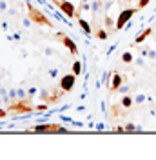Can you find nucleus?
I'll return each instance as SVG.
<instances>
[{
    "label": "nucleus",
    "instance_id": "nucleus-1",
    "mask_svg": "<svg viewBox=\"0 0 156 160\" xmlns=\"http://www.w3.org/2000/svg\"><path fill=\"white\" fill-rule=\"evenodd\" d=\"M6 108H7V111H15V113H18V115L35 111V106H33V98H31V97L13 100V102H9V104H6Z\"/></svg>",
    "mask_w": 156,
    "mask_h": 160
},
{
    "label": "nucleus",
    "instance_id": "nucleus-2",
    "mask_svg": "<svg viewBox=\"0 0 156 160\" xmlns=\"http://www.w3.org/2000/svg\"><path fill=\"white\" fill-rule=\"evenodd\" d=\"M26 6H27V17L33 20V24H37V26H46V28H53L51 20H49L42 11L37 9L31 2H26Z\"/></svg>",
    "mask_w": 156,
    "mask_h": 160
},
{
    "label": "nucleus",
    "instance_id": "nucleus-3",
    "mask_svg": "<svg viewBox=\"0 0 156 160\" xmlns=\"http://www.w3.org/2000/svg\"><path fill=\"white\" fill-rule=\"evenodd\" d=\"M27 129L37 131V133H67V129L64 126H58V124H37V126H31Z\"/></svg>",
    "mask_w": 156,
    "mask_h": 160
},
{
    "label": "nucleus",
    "instance_id": "nucleus-4",
    "mask_svg": "<svg viewBox=\"0 0 156 160\" xmlns=\"http://www.w3.org/2000/svg\"><path fill=\"white\" fill-rule=\"evenodd\" d=\"M55 38L58 40V42H62V46H66V48H67V51L73 55V57H78V46H76V42L71 38V37H67L66 33L58 31V33L55 35Z\"/></svg>",
    "mask_w": 156,
    "mask_h": 160
},
{
    "label": "nucleus",
    "instance_id": "nucleus-5",
    "mask_svg": "<svg viewBox=\"0 0 156 160\" xmlns=\"http://www.w3.org/2000/svg\"><path fill=\"white\" fill-rule=\"evenodd\" d=\"M136 11H138V8H127V9L120 11V15H118V18H116V31L124 29L127 22L136 15Z\"/></svg>",
    "mask_w": 156,
    "mask_h": 160
},
{
    "label": "nucleus",
    "instance_id": "nucleus-6",
    "mask_svg": "<svg viewBox=\"0 0 156 160\" xmlns=\"http://www.w3.org/2000/svg\"><path fill=\"white\" fill-rule=\"evenodd\" d=\"M51 2H53L67 18H76V9H75V6H73L71 2H67V0H51Z\"/></svg>",
    "mask_w": 156,
    "mask_h": 160
},
{
    "label": "nucleus",
    "instance_id": "nucleus-7",
    "mask_svg": "<svg viewBox=\"0 0 156 160\" xmlns=\"http://www.w3.org/2000/svg\"><path fill=\"white\" fill-rule=\"evenodd\" d=\"M75 82H76V75L75 73H69V75H64L58 82V88L62 93H71L73 88H75Z\"/></svg>",
    "mask_w": 156,
    "mask_h": 160
},
{
    "label": "nucleus",
    "instance_id": "nucleus-8",
    "mask_svg": "<svg viewBox=\"0 0 156 160\" xmlns=\"http://www.w3.org/2000/svg\"><path fill=\"white\" fill-rule=\"evenodd\" d=\"M91 13L96 18L100 15H105V2L104 0H93L91 2Z\"/></svg>",
    "mask_w": 156,
    "mask_h": 160
},
{
    "label": "nucleus",
    "instance_id": "nucleus-9",
    "mask_svg": "<svg viewBox=\"0 0 156 160\" xmlns=\"http://www.w3.org/2000/svg\"><path fill=\"white\" fill-rule=\"evenodd\" d=\"M122 86H124V78H122V75H120L118 71H115V73H113V82H111V86H109V91H111V93H116Z\"/></svg>",
    "mask_w": 156,
    "mask_h": 160
},
{
    "label": "nucleus",
    "instance_id": "nucleus-10",
    "mask_svg": "<svg viewBox=\"0 0 156 160\" xmlns=\"http://www.w3.org/2000/svg\"><path fill=\"white\" fill-rule=\"evenodd\" d=\"M76 20H78V26H80V29L84 31V33H85L87 37H91V35H93V29H91V24H89L87 20H84L82 17H80V15H76Z\"/></svg>",
    "mask_w": 156,
    "mask_h": 160
},
{
    "label": "nucleus",
    "instance_id": "nucleus-11",
    "mask_svg": "<svg viewBox=\"0 0 156 160\" xmlns=\"http://www.w3.org/2000/svg\"><path fill=\"white\" fill-rule=\"evenodd\" d=\"M124 109H131L133 108V104H134V98L131 97V95H124L122 98H120V102H118Z\"/></svg>",
    "mask_w": 156,
    "mask_h": 160
},
{
    "label": "nucleus",
    "instance_id": "nucleus-12",
    "mask_svg": "<svg viewBox=\"0 0 156 160\" xmlns=\"http://www.w3.org/2000/svg\"><path fill=\"white\" fill-rule=\"evenodd\" d=\"M153 35V28H147V29H144L140 35H138L136 38H134V44H142V42H145L149 37Z\"/></svg>",
    "mask_w": 156,
    "mask_h": 160
},
{
    "label": "nucleus",
    "instance_id": "nucleus-13",
    "mask_svg": "<svg viewBox=\"0 0 156 160\" xmlns=\"http://www.w3.org/2000/svg\"><path fill=\"white\" fill-rule=\"evenodd\" d=\"M104 24H105V29H107V33H116V24L113 22V18H111V17L104 15Z\"/></svg>",
    "mask_w": 156,
    "mask_h": 160
},
{
    "label": "nucleus",
    "instance_id": "nucleus-14",
    "mask_svg": "<svg viewBox=\"0 0 156 160\" xmlns=\"http://www.w3.org/2000/svg\"><path fill=\"white\" fill-rule=\"evenodd\" d=\"M71 73H75V75H82V60H75L73 62V66H71Z\"/></svg>",
    "mask_w": 156,
    "mask_h": 160
},
{
    "label": "nucleus",
    "instance_id": "nucleus-15",
    "mask_svg": "<svg viewBox=\"0 0 156 160\" xmlns=\"http://www.w3.org/2000/svg\"><path fill=\"white\" fill-rule=\"evenodd\" d=\"M38 98L49 104V100H51V91H49V89H40L38 91Z\"/></svg>",
    "mask_w": 156,
    "mask_h": 160
},
{
    "label": "nucleus",
    "instance_id": "nucleus-16",
    "mask_svg": "<svg viewBox=\"0 0 156 160\" xmlns=\"http://www.w3.org/2000/svg\"><path fill=\"white\" fill-rule=\"evenodd\" d=\"M95 35H96L98 40H107V35H109V33H107V29H104V28H98Z\"/></svg>",
    "mask_w": 156,
    "mask_h": 160
},
{
    "label": "nucleus",
    "instance_id": "nucleus-17",
    "mask_svg": "<svg viewBox=\"0 0 156 160\" xmlns=\"http://www.w3.org/2000/svg\"><path fill=\"white\" fill-rule=\"evenodd\" d=\"M133 53H131V51H124V53H122V62H124V64H131V62H133Z\"/></svg>",
    "mask_w": 156,
    "mask_h": 160
},
{
    "label": "nucleus",
    "instance_id": "nucleus-18",
    "mask_svg": "<svg viewBox=\"0 0 156 160\" xmlns=\"http://www.w3.org/2000/svg\"><path fill=\"white\" fill-rule=\"evenodd\" d=\"M140 129H142L140 126H136V124H131V122L124 126V131H125V133H133V131H140Z\"/></svg>",
    "mask_w": 156,
    "mask_h": 160
},
{
    "label": "nucleus",
    "instance_id": "nucleus-19",
    "mask_svg": "<svg viewBox=\"0 0 156 160\" xmlns=\"http://www.w3.org/2000/svg\"><path fill=\"white\" fill-rule=\"evenodd\" d=\"M17 98H27V89L17 88Z\"/></svg>",
    "mask_w": 156,
    "mask_h": 160
},
{
    "label": "nucleus",
    "instance_id": "nucleus-20",
    "mask_svg": "<svg viewBox=\"0 0 156 160\" xmlns=\"http://www.w3.org/2000/svg\"><path fill=\"white\" fill-rule=\"evenodd\" d=\"M149 60H156V51L151 49V48H147V55H145Z\"/></svg>",
    "mask_w": 156,
    "mask_h": 160
},
{
    "label": "nucleus",
    "instance_id": "nucleus-21",
    "mask_svg": "<svg viewBox=\"0 0 156 160\" xmlns=\"http://www.w3.org/2000/svg\"><path fill=\"white\" fill-rule=\"evenodd\" d=\"M31 24H33V20H31L29 17L26 15V17L22 18V26H24V28H31Z\"/></svg>",
    "mask_w": 156,
    "mask_h": 160
},
{
    "label": "nucleus",
    "instance_id": "nucleus-22",
    "mask_svg": "<svg viewBox=\"0 0 156 160\" xmlns=\"http://www.w3.org/2000/svg\"><path fill=\"white\" fill-rule=\"evenodd\" d=\"M149 2H151V0H138V9H144V8H147V6H149Z\"/></svg>",
    "mask_w": 156,
    "mask_h": 160
},
{
    "label": "nucleus",
    "instance_id": "nucleus-23",
    "mask_svg": "<svg viewBox=\"0 0 156 160\" xmlns=\"http://www.w3.org/2000/svg\"><path fill=\"white\" fill-rule=\"evenodd\" d=\"M145 95H136V97H134V104H144V102H145Z\"/></svg>",
    "mask_w": 156,
    "mask_h": 160
},
{
    "label": "nucleus",
    "instance_id": "nucleus-24",
    "mask_svg": "<svg viewBox=\"0 0 156 160\" xmlns=\"http://www.w3.org/2000/svg\"><path fill=\"white\" fill-rule=\"evenodd\" d=\"M47 75L51 77V78H56V75H58V69H56V68H51V69L47 71Z\"/></svg>",
    "mask_w": 156,
    "mask_h": 160
},
{
    "label": "nucleus",
    "instance_id": "nucleus-25",
    "mask_svg": "<svg viewBox=\"0 0 156 160\" xmlns=\"http://www.w3.org/2000/svg\"><path fill=\"white\" fill-rule=\"evenodd\" d=\"M0 9L4 11V13L9 9V8H7V2H6V0H0Z\"/></svg>",
    "mask_w": 156,
    "mask_h": 160
},
{
    "label": "nucleus",
    "instance_id": "nucleus-26",
    "mask_svg": "<svg viewBox=\"0 0 156 160\" xmlns=\"http://www.w3.org/2000/svg\"><path fill=\"white\" fill-rule=\"evenodd\" d=\"M35 93H37V88H33V86H31V88H27V97H31V98H33V95H35Z\"/></svg>",
    "mask_w": 156,
    "mask_h": 160
},
{
    "label": "nucleus",
    "instance_id": "nucleus-27",
    "mask_svg": "<svg viewBox=\"0 0 156 160\" xmlns=\"http://www.w3.org/2000/svg\"><path fill=\"white\" fill-rule=\"evenodd\" d=\"M46 55L51 57V55H56V53H55V49H51V48H46Z\"/></svg>",
    "mask_w": 156,
    "mask_h": 160
},
{
    "label": "nucleus",
    "instance_id": "nucleus-28",
    "mask_svg": "<svg viewBox=\"0 0 156 160\" xmlns=\"http://www.w3.org/2000/svg\"><path fill=\"white\" fill-rule=\"evenodd\" d=\"M136 64H138V66H142V68H144V66H145V60H144V58H140V57H138V58H136Z\"/></svg>",
    "mask_w": 156,
    "mask_h": 160
},
{
    "label": "nucleus",
    "instance_id": "nucleus-29",
    "mask_svg": "<svg viewBox=\"0 0 156 160\" xmlns=\"http://www.w3.org/2000/svg\"><path fill=\"white\" fill-rule=\"evenodd\" d=\"M7 117V109H0V118H6Z\"/></svg>",
    "mask_w": 156,
    "mask_h": 160
},
{
    "label": "nucleus",
    "instance_id": "nucleus-30",
    "mask_svg": "<svg viewBox=\"0 0 156 160\" xmlns=\"http://www.w3.org/2000/svg\"><path fill=\"white\" fill-rule=\"evenodd\" d=\"M118 91H120V93H124V95H125L127 91H129V88H127V86H122V88H120V89H118Z\"/></svg>",
    "mask_w": 156,
    "mask_h": 160
},
{
    "label": "nucleus",
    "instance_id": "nucleus-31",
    "mask_svg": "<svg viewBox=\"0 0 156 160\" xmlns=\"http://www.w3.org/2000/svg\"><path fill=\"white\" fill-rule=\"evenodd\" d=\"M80 4H91L89 0H80Z\"/></svg>",
    "mask_w": 156,
    "mask_h": 160
},
{
    "label": "nucleus",
    "instance_id": "nucleus-32",
    "mask_svg": "<svg viewBox=\"0 0 156 160\" xmlns=\"http://www.w3.org/2000/svg\"><path fill=\"white\" fill-rule=\"evenodd\" d=\"M153 38H154V42H156V35H153Z\"/></svg>",
    "mask_w": 156,
    "mask_h": 160
},
{
    "label": "nucleus",
    "instance_id": "nucleus-33",
    "mask_svg": "<svg viewBox=\"0 0 156 160\" xmlns=\"http://www.w3.org/2000/svg\"><path fill=\"white\" fill-rule=\"evenodd\" d=\"M2 13H4V11H2V9H0V15H2Z\"/></svg>",
    "mask_w": 156,
    "mask_h": 160
}]
</instances>
